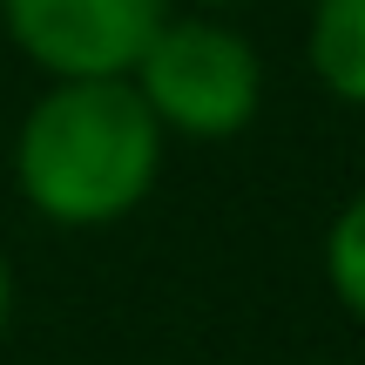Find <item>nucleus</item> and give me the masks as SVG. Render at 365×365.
Here are the masks:
<instances>
[{"instance_id": "7", "label": "nucleus", "mask_w": 365, "mask_h": 365, "mask_svg": "<svg viewBox=\"0 0 365 365\" xmlns=\"http://www.w3.org/2000/svg\"><path fill=\"white\" fill-rule=\"evenodd\" d=\"M196 7H244V0H196Z\"/></svg>"}, {"instance_id": "5", "label": "nucleus", "mask_w": 365, "mask_h": 365, "mask_svg": "<svg viewBox=\"0 0 365 365\" xmlns=\"http://www.w3.org/2000/svg\"><path fill=\"white\" fill-rule=\"evenodd\" d=\"M325 284H331V298L365 325V190L345 196L339 217H331V230H325Z\"/></svg>"}, {"instance_id": "1", "label": "nucleus", "mask_w": 365, "mask_h": 365, "mask_svg": "<svg viewBox=\"0 0 365 365\" xmlns=\"http://www.w3.org/2000/svg\"><path fill=\"white\" fill-rule=\"evenodd\" d=\"M163 149L170 135L129 75L48 81L14 129V190L54 230H108L156 190Z\"/></svg>"}, {"instance_id": "2", "label": "nucleus", "mask_w": 365, "mask_h": 365, "mask_svg": "<svg viewBox=\"0 0 365 365\" xmlns=\"http://www.w3.org/2000/svg\"><path fill=\"white\" fill-rule=\"evenodd\" d=\"M129 81L163 122V135H182V143H230L264 108V61L250 34L217 21V7H170V21L135 54Z\"/></svg>"}, {"instance_id": "6", "label": "nucleus", "mask_w": 365, "mask_h": 365, "mask_svg": "<svg viewBox=\"0 0 365 365\" xmlns=\"http://www.w3.org/2000/svg\"><path fill=\"white\" fill-rule=\"evenodd\" d=\"M7 325H14V271L0 257V345H7Z\"/></svg>"}, {"instance_id": "3", "label": "nucleus", "mask_w": 365, "mask_h": 365, "mask_svg": "<svg viewBox=\"0 0 365 365\" xmlns=\"http://www.w3.org/2000/svg\"><path fill=\"white\" fill-rule=\"evenodd\" d=\"M163 21L170 0H0L7 41L48 81L129 75Z\"/></svg>"}, {"instance_id": "4", "label": "nucleus", "mask_w": 365, "mask_h": 365, "mask_svg": "<svg viewBox=\"0 0 365 365\" xmlns=\"http://www.w3.org/2000/svg\"><path fill=\"white\" fill-rule=\"evenodd\" d=\"M312 81L345 108H365V0H312L304 14Z\"/></svg>"}]
</instances>
